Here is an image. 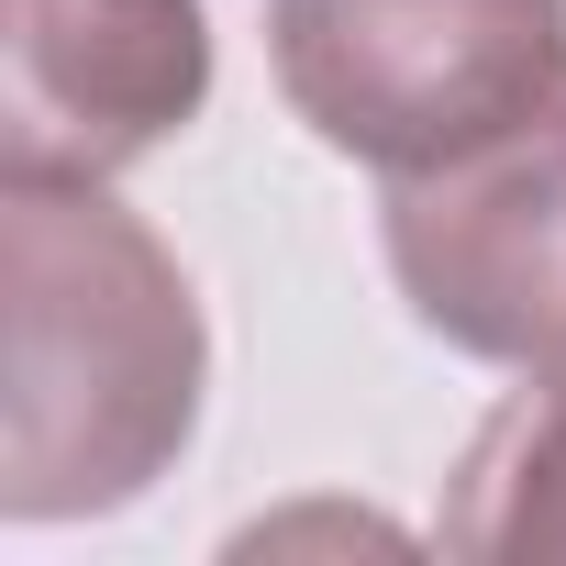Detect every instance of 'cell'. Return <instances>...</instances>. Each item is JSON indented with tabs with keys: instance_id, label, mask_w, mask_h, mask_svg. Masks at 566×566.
I'll return each mask as SVG.
<instances>
[{
	"instance_id": "277c9868",
	"label": "cell",
	"mask_w": 566,
	"mask_h": 566,
	"mask_svg": "<svg viewBox=\"0 0 566 566\" xmlns=\"http://www.w3.org/2000/svg\"><path fill=\"white\" fill-rule=\"evenodd\" d=\"M211 101L200 0H0V167L123 178Z\"/></svg>"
},
{
	"instance_id": "3957f363",
	"label": "cell",
	"mask_w": 566,
	"mask_h": 566,
	"mask_svg": "<svg viewBox=\"0 0 566 566\" xmlns=\"http://www.w3.org/2000/svg\"><path fill=\"white\" fill-rule=\"evenodd\" d=\"M378 244L422 334L478 367L566 378V78L511 134L389 178Z\"/></svg>"
},
{
	"instance_id": "6da1fadb",
	"label": "cell",
	"mask_w": 566,
	"mask_h": 566,
	"mask_svg": "<svg viewBox=\"0 0 566 566\" xmlns=\"http://www.w3.org/2000/svg\"><path fill=\"white\" fill-rule=\"evenodd\" d=\"M211 389L189 266L112 178L0 167V522H90L145 500Z\"/></svg>"
},
{
	"instance_id": "7a4b0ae2",
	"label": "cell",
	"mask_w": 566,
	"mask_h": 566,
	"mask_svg": "<svg viewBox=\"0 0 566 566\" xmlns=\"http://www.w3.org/2000/svg\"><path fill=\"white\" fill-rule=\"evenodd\" d=\"M266 67L334 156L422 178L566 78V0H266Z\"/></svg>"
},
{
	"instance_id": "5b68a950",
	"label": "cell",
	"mask_w": 566,
	"mask_h": 566,
	"mask_svg": "<svg viewBox=\"0 0 566 566\" xmlns=\"http://www.w3.org/2000/svg\"><path fill=\"white\" fill-rule=\"evenodd\" d=\"M444 555L467 566H566V378H533L444 478Z\"/></svg>"
}]
</instances>
